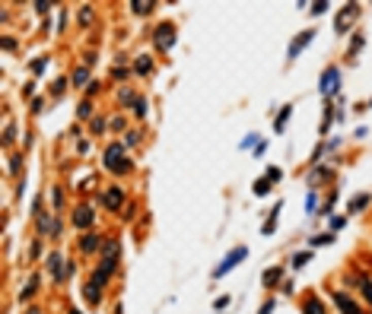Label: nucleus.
Segmentation results:
<instances>
[{
  "label": "nucleus",
  "instance_id": "19",
  "mask_svg": "<svg viewBox=\"0 0 372 314\" xmlns=\"http://www.w3.org/2000/svg\"><path fill=\"white\" fill-rule=\"evenodd\" d=\"M35 286H39V276H32V280L26 283V289H22V298H29V295L35 292Z\"/></svg>",
  "mask_w": 372,
  "mask_h": 314
},
{
  "label": "nucleus",
  "instance_id": "29",
  "mask_svg": "<svg viewBox=\"0 0 372 314\" xmlns=\"http://www.w3.org/2000/svg\"><path fill=\"white\" fill-rule=\"evenodd\" d=\"M270 311H274V301H267V305L261 308V314H270Z\"/></svg>",
  "mask_w": 372,
  "mask_h": 314
},
{
  "label": "nucleus",
  "instance_id": "27",
  "mask_svg": "<svg viewBox=\"0 0 372 314\" xmlns=\"http://www.w3.org/2000/svg\"><path fill=\"white\" fill-rule=\"evenodd\" d=\"M325 10H328V4H312V13H315V16L325 13Z\"/></svg>",
  "mask_w": 372,
  "mask_h": 314
},
{
  "label": "nucleus",
  "instance_id": "21",
  "mask_svg": "<svg viewBox=\"0 0 372 314\" xmlns=\"http://www.w3.org/2000/svg\"><path fill=\"white\" fill-rule=\"evenodd\" d=\"M290 111H293V108H290V105H286V108H283V111H280V117H277V130H283V124H286V117H290Z\"/></svg>",
  "mask_w": 372,
  "mask_h": 314
},
{
  "label": "nucleus",
  "instance_id": "7",
  "mask_svg": "<svg viewBox=\"0 0 372 314\" xmlns=\"http://www.w3.org/2000/svg\"><path fill=\"white\" fill-rule=\"evenodd\" d=\"M356 13H359L356 4L344 7V13H341V19H337V32H347V26H350V19H356Z\"/></svg>",
  "mask_w": 372,
  "mask_h": 314
},
{
  "label": "nucleus",
  "instance_id": "12",
  "mask_svg": "<svg viewBox=\"0 0 372 314\" xmlns=\"http://www.w3.org/2000/svg\"><path fill=\"white\" fill-rule=\"evenodd\" d=\"M48 267H51V273H54V280H64V270H61V257L57 254H48Z\"/></svg>",
  "mask_w": 372,
  "mask_h": 314
},
{
  "label": "nucleus",
  "instance_id": "8",
  "mask_svg": "<svg viewBox=\"0 0 372 314\" xmlns=\"http://www.w3.org/2000/svg\"><path fill=\"white\" fill-rule=\"evenodd\" d=\"M74 225L89 228V225H92V207H80V210L74 213Z\"/></svg>",
  "mask_w": 372,
  "mask_h": 314
},
{
  "label": "nucleus",
  "instance_id": "14",
  "mask_svg": "<svg viewBox=\"0 0 372 314\" xmlns=\"http://www.w3.org/2000/svg\"><path fill=\"white\" fill-rule=\"evenodd\" d=\"M99 245H102V241H99V238H95V235H86V238H83V245H80V248H83V251H86V254H92V251H95V248H99Z\"/></svg>",
  "mask_w": 372,
  "mask_h": 314
},
{
  "label": "nucleus",
  "instance_id": "3",
  "mask_svg": "<svg viewBox=\"0 0 372 314\" xmlns=\"http://www.w3.org/2000/svg\"><path fill=\"white\" fill-rule=\"evenodd\" d=\"M245 254H248V251H245V248H235V251H232V254H229V257H226V260L220 263V267H217V270H213V276H223V273H229V270L235 267V263H239V260H245Z\"/></svg>",
  "mask_w": 372,
  "mask_h": 314
},
{
  "label": "nucleus",
  "instance_id": "13",
  "mask_svg": "<svg viewBox=\"0 0 372 314\" xmlns=\"http://www.w3.org/2000/svg\"><path fill=\"white\" fill-rule=\"evenodd\" d=\"M280 280H283V270H280V267H274V270L264 273V286H277Z\"/></svg>",
  "mask_w": 372,
  "mask_h": 314
},
{
  "label": "nucleus",
  "instance_id": "17",
  "mask_svg": "<svg viewBox=\"0 0 372 314\" xmlns=\"http://www.w3.org/2000/svg\"><path fill=\"white\" fill-rule=\"evenodd\" d=\"M130 10H134V13H147V10H153V4H147V0H134V4H130Z\"/></svg>",
  "mask_w": 372,
  "mask_h": 314
},
{
  "label": "nucleus",
  "instance_id": "20",
  "mask_svg": "<svg viewBox=\"0 0 372 314\" xmlns=\"http://www.w3.org/2000/svg\"><path fill=\"white\" fill-rule=\"evenodd\" d=\"M369 203V197H356V200H350V213H356V210H363Z\"/></svg>",
  "mask_w": 372,
  "mask_h": 314
},
{
  "label": "nucleus",
  "instance_id": "1",
  "mask_svg": "<svg viewBox=\"0 0 372 314\" xmlns=\"http://www.w3.org/2000/svg\"><path fill=\"white\" fill-rule=\"evenodd\" d=\"M102 267L95 270V276H92V283H99V286H105L109 283V276L115 273V267H118V254H121V245L118 241H105V248H102Z\"/></svg>",
  "mask_w": 372,
  "mask_h": 314
},
{
  "label": "nucleus",
  "instance_id": "24",
  "mask_svg": "<svg viewBox=\"0 0 372 314\" xmlns=\"http://www.w3.org/2000/svg\"><path fill=\"white\" fill-rule=\"evenodd\" d=\"M147 70H150V57H140L137 60V73H147Z\"/></svg>",
  "mask_w": 372,
  "mask_h": 314
},
{
  "label": "nucleus",
  "instance_id": "16",
  "mask_svg": "<svg viewBox=\"0 0 372 314\" xmlns=\"http://www.w3.org/2000/svg\"><path fill=\"white\" fill-rule=\"evenodd\" d=\"M356 283H359V289H363V295H366V298L372 301V283L366 280V276H356Z\"/></svg>",
  "mask_w": 372,
  "mask_h": 314
},
{
  "label": "nucleus",
  "instance_id": "31",
  "mask_svg": "<svg viewBox=\"0 0 372 314\" xmlns=\"http://www.w3.org/2000/svg\"><path fill=\"white\" fill-rule=\"evenodd\" d=\"M356 314H359V311H356Z\"/></svg>",
  "mask_w": 372,
  "mask_h": 314
},
{
  "label": "nucleus",
  "instance_id": "15",
  "mask_svg": "<svg viewBox=\"0 0 372 314\" xmlns=\"http://www.w3.org/2000/svg\"><path fill=\"white\" fill-rule=\"evenodd\" d=\"M306 314H325V305H321L318 298H309L306 301Z\"/></svg>",
  "mask_w": 372,
  "mask_h": 314
},
{
  "label": "nucleus",
  "instance_id": "23",
  "mask_svg": "<svg viewBox=\"0 0 372 314\" xmlns=\"http://www.w3.org/2000/svg\"><path fill=\"white\" fill-rule=\"evenodd\" d=\"M302 263H309V254H296V257H293V267H296V270H302Z\"/></svg>",
  "mask_w": 372,
  "mask_h": 314
},
{
  "label": "nucleus",
  "instance_id": "22",
  "mask_svg": "<svg viewBox=\"0 0 372 314\" xmlns=\"http://www.w3.org/2000/svg\"><path fill=\"white\" fill-rule=\"evenodd\" d=\"M331 241H334L331 235H318L315 241H312V245H315V248H325V245H331Z\"/></svg>",
  "mask_w": 372,
  "mask_h": 314
},
{
  "label": "nucleus",
  "instance_id": "28",
  "mask_svg": "<svg viewBox=\"0 0 372 314\" xmlns=\"http://www.w3.org/2000/svg\"><path fill=\"white\" fill-rule=\"evenodd\" d=\"M89 111H92L89 102H83V105H80V117H89Z\"/></svg>",
  "mask_w": 372,
  "mask_h": 314
},
{
  "label": "nucleus",
  "instance_id": "6",
  "mask_svg": "<svg viewBox=\"0 0 372 314\" xmlns=\"http://www.w3.org/2000/svg\"><path fill=\"white\" fill-rule=\"evenodd\" d=\"M321 92L325 95L337 92V70H325V73H321Z\"/></svg>",
  "mask_w": 372,
  "mask_h": 314
},
{
  "label": "nucleus",
  "instance_id": "30",
  "mask_svg": "<svg viewBox=\"0 0 372 314\" xmlns=\"http://www.w3.org/2000/svg\"><path fill=\"white\" fill-rule=\"evenodd\" d=\"M70 314H80V311H70Z\"/></svg>",
  "mask_w": 372,
  "mask_h": 314
},
{
  "label": "nucleus",
  "instance_id": "25",
  "mask_svg": "<svg viewBox=\"0 0 372 314\" xmlns=\"http://www.w3.org/2000/svg\"><path fill=\"white\" fill-rule=\"evenodd\" d=\"M86 76H89V70L83 67V70H77V73H74V83H86Z\"/></svg>",
  "mask_w": 372,
  "mask_h": 314
},
{
  "label": "nucleus",
  "instance_id": "26",
  "mask_svg": "<svg viewBox=\"0 0 372 314\" xmlns=\"http://www.w3.org/2000/svg\"><path fill=\"white\" fill-rule=\"evenodd\" d=\"M267 181H280V168H267Z\"/></svg>",
  "mask_w": 372,
  "mask_h": 314
},
{
  "label": "nucleus",
  "instance_id": "10",
  "mask_svg": "<svg viewBox=\"0 0 372 314\" xmlns=\"http://www.w3.org/2000/svg\"><path fill=\"white\" fill-rule=\"evenodd\" d=\"M312 35H315L312 29H309V32H302V35H296V42H293V48H290V57H296V54H299V48H306V45L312 42Z\"/></svg>",
  "mask_w": 372,
  "mask_h": 314
},
{
  "label": "nucleus",
  "instance_id": "18",
  "mask_svg": "<svg viewBox=\"0 0 372 314\" xmlns=\"http://www.w3.org/2000/svg\"><path fill=\"white\" fill-rule=\"evenodd\" d=\"M267 187H270V181H267V178H261L258 184H255V194H258V197H264V194H267Z\"/></svg>",
  "mask_w": 372,
  "mask_h": 314
},
{
  "label": "nucleus",
  "instance_id": "2",
  "mask_svg": "<svg viewBox=\"0 0 372 314\" xmlns=\"http://www.w3.org/2000/svg\"><path fill=\"white\" fill-rule=\"evenodd\" d=\"M105 165H109V172H115V175L127 172V159H124V146H121V143H112V146L105 149Z\"/></svg>",
  "mask_w": 372,
  "mask_h": 314
},
{
  "label": "nucleus",
  "instance_id": "4",
  "mask_svg": "<svg viewBox=\"0 0 372 314\" xmlns=\"http://www.w3.org/2000/svg\"><path fill=\"white\" fill-rule=\"evenodd\" d=\"M172 42H175V29L169 26V22H162V26L156 29V45H159L162 51H169V48H172Z\"/></svg>",
  "mask_w": 372,
  "mask_h": 314
},
{
  "label": "nucleus",
  "instance_id": "5",
  "mask_svg": "<svg viewBox=\"0 0 372 314\" xmlns=\"http://www.w3.org/2000/svg\"><path fill=\"white\" fill-rule=\"evenodd\" d=\"M121 200H124V190L121 187H109V190H105V197H102V203L109 210H118V207H121Z\"/></svg>",
  "mask_w": 372,
  "mask_h": 314
},
{
  "label": "nucleus",
  "instance_id": "11",
  "mask_svg": "<svg viewBox=\"0 0 372 314\" xmlns=\"http://www.w3.org/2000/svg\"><path fill=\"white\" fill-rule=\"evenodd\" d=\"M99 283H89L86 289H83V292H86V301H89V305H99V298H102V292H99Z\"/></svg>",
  "mask_w": 372,
  "mask_h": 314
},
{
  "label": "nucleus",
  "instance_id": "9",
  "mask_svg": "<svg viewBox=\"0 0 372 314\" xmlns=\"http://www.w3.org/2000/svg\"><path fill=\"white\" fill-rule=\"evenodd\" d=\"M334 301L341 305V311H344V314H356V311H359V308H356V301H350L344 292H334Z\"/></svg>",
  "mask_w": 372,
  "mask_h": 314
}]
</instances>
